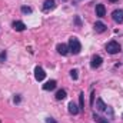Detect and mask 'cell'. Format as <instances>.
<instances>
[{
    "mask_svg": "<svg viewBox=\"0 0 123 123\" xmlns=\"http://www.w3.org/2000/svg\"><path fill=\"white\" fill-rule=\"evenodd\" d=\"M69 49H70V52H72L73 55H79V53H80L82 44H80V42H79L77 37H70V39H69Z\"/></svg>",
    "mask_w": 123,
    "mask_h": 123,
    "instance_id": "cell-1",
    "label": "cell"
},
{
    "mask_svg": "<svg viewBox=\"0 0 123 123\" xmlns=\"http://www.w3.org/2000/svg\"><path fill=\"white\" fill-rule=\"evenodd\" d=\"M106 50H107V53H110V55H116V53L120 52V46H119L117 42L112 40V42H109V43L106 44Z\"/></svg>",
    "mask_w": 123,
    "mask_h": 123,
    "instance_id": "cell-2",
    "label": "cell"
},
{
    "mask_svg": "<svg viewBox=\"0 0 123 123\" xmlns=\"http://www.w3.org/2000/svg\"><path fill=\"white\" fill-rule=\"evenodd\" d=\"M96 109H97L99 112H106V113L109 112V115H110V116L113 115V112L109 109V106H106V105L103 103V100H102V99H97V100H96Z\"/></svg>",
    "mask_w": 123,
    "mask_h": 123,
    "instance_id": "cell-3",
    "label": "cell"
},
{
    "mask_svg": "<svg viewBox=\"0 0 123 123\" xmlns=\"http://www.w3.org/2000/svg\"><path fill=\"white\" fill-rule=\"evenodd\" d=\"M34 77H36L37 82H42V80L46 77V73H44V70H43L40 66H37V67L34 69Z\"/></svg>",
    "mask_w": 123,
    "mask_h": 123,
    "instance_id": "cell-4",
    "label": "cell"
},
{
    "mask_svg": "<svg viewBox=\"0 0 123 123\" xmlns=\"http://www.w3.org/2000/svg\"><path fill=\"white\" fill-rule=\"evenodd\" d=\"M112 17L116 23H123V10L122 9H117L112 13Z\"/></svg>",
    "mask_w": 123,
    "mask_h": 123,
    "instance_id": "cell-5",
    "label": "cell"
},
{
    "mask_svg": "<svg viewBox=\"0 0 123 123\" xmlns=\"http://www.w3.org/2000/svg\"><path fill=\"white\" fill-rule=\"evenodd\" d=\"M57 52L60 53L62 56H66V55H69L70 49H69L67 44H64V43H59V44H57Z\"/></svg>",
    "mask_w": 123,
    "mask_h": 123,
    "instance_id": "cell-6",
    "label": "cell"
},
{
    "mask_svg": "<svg viewBox=\"0 0 123 123\" xmlns=\"http://www.w3.org/2000/svg\"><path fill=\"white\" fill-rule=\"evenodd\" d=\"M105 14H106V7H105V4H96V16H99V17H105Z\"/></svg>",
    "mask_w": 123,
    "mask_h": 123,
    "instance_id": "cell-7",
    "label": "cell"
},
{
    "mask_svg": "<svg viewBox=\"0 0 123 123\" xmlns=\"http://www.w3.org/2000/svg\"><path fill=\"white\" fill-rule=\"evenodd\" d=\"M55 7H56V1H55V0H46L44 4H43V10H44V12L53 10Z\"/></svg>",
    "mask_w": 123,
    "mask_h": 123,
    "instance_id": "cell-8",
    "label": "cell"
},
{
    "mask_svg": "<svg viewBox=\"0 0 123 123\" xmlns=\"http://www.w3.org/2000/svg\"><path fill=\"white\" fill-rule=\"evenodd\" d=\"M102 62H103V59H102L100 56H93L92 62H90V66H92L93 69H97V67L102 64Z\"/></svg>",
    "mask_w": 123,
    "mask_h": 123,
    "instance_id": "cell-9",
    "label": "cell"
},
{
    "mask_svg": "<svg viewBox=\"0 0 123 123\" xmlns=\"http://www.w3.org/2000/svg\"><path fill=\"white\" fill-rule=\"evenodd\" d=\"M13 29L16 31H23L26 29V25L23 22H20V20H16V22H13Z\"/></svg>",
    "mask_w": 123,
    "mask_h": 123,
    "instance_id": "cell-10",
    "label": "cell"
},
{
    "mask_svg": "<svg viewBox=\"0 0 123 123\" xmlns=\"http://www.w3.org/2000/svg\"><path fill=\"white\" fill-rule=\"evenodd\" d=\"M56 85H57L56 80H49L43 85V89L44 90H53V89H56Z\"/></svg>",
    "mask_w": 123,
    "mask_h": 123,
    "instance_id": "cell-11",
    "label": "cell"
},
{
    "mask_svg": "<svg viewBox=\"0 0 123 123\" xmlns=\"http://www.w3.org/2000/svg\"><path fill=\"white\" fill-rule=\"evenodd\" d=\"M79 110H80V109L77 107V105H76L74 102H70V103H69V113H70V115H77Z\"/></svg>",
    "mask_w": 123,
    "mask_h": 123,
    "instance_id": "cell-12",
    "label": "cell"
},
{
    "mask_svg": "<svg viewBox=\"0 0 123 123\" xmlns=\"http://www.w3.org/2000/svg\"><path fill=\"white\" fill-rule=\"evenodd\" d=\"M94 30L97 31V33H103V31L106 30V25L102 23V22H96L94 23Z\"/></svg>",
    "mask_w": 123,
    "mask_h": 123,
    "instance_id": "cell-13",
    "label": "cell"
},
{
    "mask_svg": "<svg viewBox=\"0 0 123 123\" xmlns=\"http://www.w3.org/2000/svg\"><path fill=\"white\" fill-rule=\"evenodd\" d=\"M64 97H66V90H63V89L57 90V93H56V99H57V100H63Z\"/></svg>",
    "mask_w": 123,
    "mask_h": 123,
    "instance_id": "cell-14",
    "label": "cell"
},
{
    "mask_svg": "<svg viewBox=\"0 0 123 123\" xmlns=\"http://www.w3.org/2000/svg\"><path fill=\"white\" fill-rule=\"evenodd\" d=\"M93 117H94V120L97 123H109L106 119H103V117H100V116H97V115H93Z\"/></svg>",
    "mask_w": 123,
    "mask_h": 123,
    "instance_id": "cell-15",
    "label": "cell"
},
{
    "mask_svg": "<svg viewBox=\"0 0 123 123\" xmlns=\"http://www.w3.org/2000/svg\"><path fill=\"white\" fill-rule=\"evenodd\" d=\"M70 77H72L73 80H76V79H77V70H76V69L70 70Z\"/></svg>",
    "mask_w": 123,
    "mask_h": 123,
    "instance_id": "cell-16",
    "label": "cell"
},
{
    "mask_svg": "<svg viewBox=\"0 0 123 123\" xmlns=\"http://www.w3.org/2000/svg\"><path fill=\"white\" fill-rule=\"evenodd\" d=\"M83 97H85V94H83V93H80V96H79V99H80V107H79V109H82V110L85 109V102H83Z\"/></svg>",
    "mask_w": 123,
    "mask_h": 123,
    "instance_id": "cell-17",
    "label": "cell"
},
{
    "mask_svg": "<svg viewBox=\"0 0 123 123\" xmlns=\"http://www.w3.org/2000/svg\"><path fill=\"white\" fill-rule=\"evenodd\" d=\"M22 13L29 14V13H31V9L30 7H27V6H23V7H22Z\"/></svg>",
    "mask_w": 123,
    "mask_h": 123,
    "instance_id": "cell-18",
    "label": "cell"
},
{
    "mask_svg": "<svg viewBox=\"0 0 123 123\" xmlns=\"http://www.w3.org/2000/svg\"><path fill=\"white\" fill-rule=\"evenodd\" d=\"M6 60V52H1L0 53V62H4Z\"/></svg>",
    "mask_w": 123,
    "mask_h": 123,
    "instance_id": "cell-19",
    "label": "cell"
},
{
    "mask_svg": "<svg viewBox=\"0 0 123 123\" xmlns=\"http://www.w3.org/2000/svg\"><path fill=\"white\" fill-rule=\"evenodd\" d=\"M46 123H57V122H56L55 119H52V117H47V119H46Z\"/></svg>",
    "mask_w": 123,
    "mask_h": 123,
    "instance_id": "cell-20",
    "label": "cell"
},
{
    "mask_svg": "<svg viewBox=\"0 0 123 123\" xmlns=\"http://www.w3.org/2000/svg\"><path fill=\"white\" fill-rule=\"evenodd\" d=\"M13 102H14V103H20V97H19V96H14Z\"/></svg>",
    "mask_w": 123,
    "mask_h": 123,
    "instance_id": "cell-21",
    "label": "cell"
},
{
    "mask_svg": "<svg viewBox=\"0 0 123 123\" xmlns=\"http://www.w3.org/2000/svg\"><path fill=\"white\" fill-rule=\"evenodd\" d=\"M109 1H112V3H116V1H117V0H109Z\"/></svg>",
    "mask_w": 123,
    "mask_h": 123,
    "instance_id": "cell-22",
    "label": "cell"
}]
</instances>
